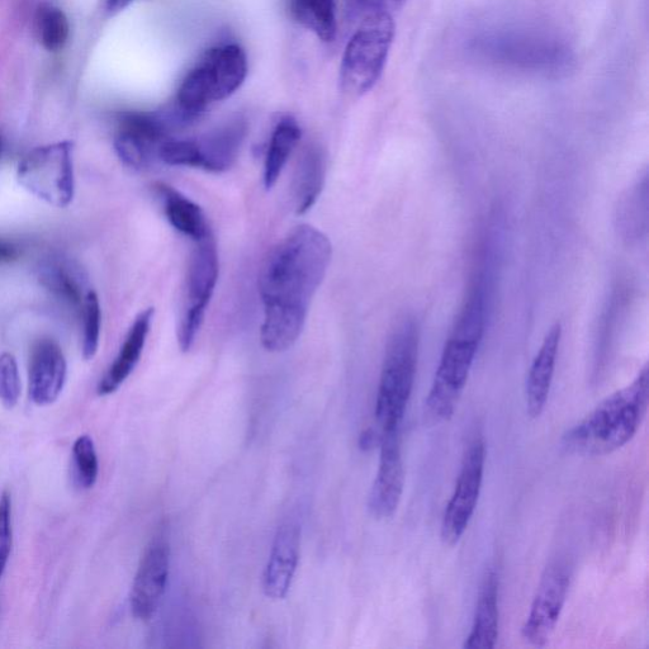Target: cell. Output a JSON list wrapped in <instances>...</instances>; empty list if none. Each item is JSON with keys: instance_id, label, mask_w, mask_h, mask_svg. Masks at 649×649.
<instances>
[{"instance_id": "6da1fadb", "label": "cell", "mask_w": 649, "mask_h": 649, "mask_svg": "<svg viewBox=\"0 0 649 649\" xmlns=\"http://www.w3.org/2000/svg\"><path fill=\"white\" fill-rule=\"evenodd\" d=\"M331 254L328 236L314 226L300 225L264 260L258 282L264 306L260 341L268 352H286L300 338Z\"/></svg>"}, {"instance_id": "7a4b0ae2", "label": "cell", "mask_w": 649, "mask_h": 649, "mask_svg": "<svg viewBox=\"0 0 649 649\" xmlns=\"http://www.w3.org/2000/svg\"><path fill=\"white\" fill-rule=\"evenodd\" d=\"M487 322L486 287L476 279L449 334L429 395L425 418L443 423L452 418L480 349Z\"/></svg>"}, {"instance_id": "3957f363", "label": "cell", "mask_w": 649, "mask_h": 649, "mask_svg": "<svg viewBox=\"0 0 649 649\" xmlns=\"http://www.w3.org/2000/svg\"><path fill=\"white\" fill-rule=\"evenodd\" d=\"M649 405V369L643 368L628 386L611 393L563 435V447L581 456H606L636 437Z\"/></svg>"}, {"instance_id": "277c9868", "label": "cell", "mask_w": 649, "mask_h": 649, "mask_svg": "<svg viewBox=\"0 0 649 649\" xmlns=\"http://www.w3.org/2000/svg\"><path fill=\"white\" fill-rule=\"evenodd\" d=\"M246 74L248 61L240 46L215 47L180 84L174 115L182 123L196 121L212 103L231 97L243 85Z\"/></svg>"}, {"instance_id": "5b68a950", "label": "cell", "mask_w": 649, "mask_h": 649, "mask_svg": "<svg viewBox=\"0 0 649 649\" xmlns=\"http://www.w3.org/2000/svg\"><path fill=\"white\" fill-rule=\"evenodd\" d=\"M419 328L405 320L388 340L376 400V420L381 433L400 430L418 368Z\"/></svg>"}, {"instance_id": "8992f818", "label": "cell", "mask_w": 649, "mask_h": 649, "mask_svg": "<svg viewBox=\"0 0 649 649\" xmlns=\"http://www.w3.org/2000/svg\"><path fill=\"white\" fill-rule=\"evenodd\" d=\"M395 36L391 14H374L360 21L348 42L340 68L341 89L362 97L380 80Z\"/></svg>"}, {"instance_id": "52a82bcc", "label": "cell", "mask_w": 649, "mask_h": 649, "mask_svg": "<svg viewBox=\"0 0 649 649\" xmlns=\"http://www.w3.org/2000/svg\"><path fill=\"white\" fill-rule=\"evenodd\" d=\"M73 149L70 141L33 149L18 167V180L28 192L49 205L68 207L75 194Z\"/></svg>"}, {"instance_id": "ba28073f", "label": "cell", "mask_w": 649, "mask_h": 649, "mask_svg": "<svg viewBox=\"0 0 649 649\" xmlns=\"http://www.w3.org/2000/svg\"><path fill=\"white\" fill-rule=\"evenodd\" d=\"M219 251L212 231L205 238L194 241L188 263L186 306L180 320L178 341L183 352L193 347L202 328L217 281H219Z\"/></svg>"}, {"instance_id": "9c48e42d", "label": "cell", "mask_w": 649, "mask_h": 649, "mask_svg": "<svg viewBox=\"0 0 649 649\" xmlns=\"http://www.w3.org/2000/svg\"><path fill=\"white\" fill-rule=\"evenodd\" d=\"M485 462V443L476 439L464 454L456 489L444 511L440 534L447 546H456L471 523L480 500Z\"/></svg>"}, {"instance_id": "30bf717a", "label": "cell", "mask_w": 649, "mask_h": 649, "mask_svg": "<svg viewBox=\"0 0 649 649\" xmlns=\"http://www.w3.org/2000/svg\"><path fill=\"white\" fill-rule=\"evenodd\" d=\"M570 585L571 570L567 563H549L540 577L528 617L521 628V637L530 646H546L552 637L565 608Z\"/></svg>"}, {"instance_id": "8fae6325", "label": "cell", "mask_w": 649, "mask_h": 649, "mask_svg": "<svg viewBox=\"0 0 649 649\" xmlns=\"http://www.w3.org/2000/svg\"><path fill=\"white\" fill-rule=\"evenodd\" d=\"M173 121L177 122L173 115L167 118L160 113H123L115 137L118 158L132 169L148 168L159 159L161 145L170 139Z\"/></svg>"}, {"instance_id": "7c38bea8", "label": "cell", "mask_w": 649, "mask_h": 649, "mask_svg": "<svg viewBox=\"0 0 649 649\" xmlns=\"http://www.w3.org/2000/svg\"><path fill=\"white\" fill-rule=\"evenodd\" d=\"M169 567V544L163 537H156L146 548L132 584L130 605L136 619H153L167 590Z\"/></svg>"}, {"instance_id": "4fadbf2b", "label": "cell", "mask_w": 649, "mask_h": 649, "mask_svg": "<svg viewBox=\"0 0 649 649\" xmlns=\"http://www.w3.org/2000/svg\"><path fill=\"white\" fill-rule=\"evenodd\" d=\"M380 444V464L369 494L368 509L376 519H390L399 509L405 486L401 429L381 433Z\"/></svg>"}, {"instance_id": "5bb4252c", "label": "cell", "mask_w": 649, "mask_h": 649, "mask_svg": "<svg viewBox=\"0 0 649 649\" xmlns=\"http://www.w3.org/2000/svg\"><path fill=\"white\" fill-rule=\"evenodd\" d=\"M477 49L499 63L528 69H560L567 61L566 52L560 47L519 37H491L481 41Z\"/></svg>"}, {"instance_id": "9a60e30c", "label": "cell", "mask_w": 649, "mask_h": 649, "mask_svg": "<svg viewBox=\"0 0 649 649\" xmlns=\"http://www.w3.org/2000/svg\"><path fill=\"white\" fill-rule=\"evenodd\" d=\"M301 529L288 521L278 528L263 575L264 594L283 600L290 592L300 560Z\"/></svg>"}, {"instance_id": "2e32d148", "label": "cell", "mask_w": 649, "mask_h": 649, "mask_svg": "<svg viewBox=\"0 0 649 649\" xmlns=\"http://www.w3.org/2000/svg\"><path fill=\"white\" fill-rule=\"evenodd\" d=\"M66 359L63 349L54 340L39 341L33 349L28 390L36 405L46 406L58 400L66 382Z\"/></svg>"}, {"instance_id": "e0dca14e", "label": "cell", "mask_w": 649, "mask_h": 649, "mask_svg": "<svg viewBox=\"0 0 649 649\" xmlns=\"http://www.w3.org/2000/svg\"><path fill=\"white\" fill-rule=\"evenodd\" d=\"M561 339L562 325L560 322H556L544 336L543 343L529 369L525 396H527V411L532 419L539 418L546 409L554 371H556Z\"/></svg>"}, {"instance_id": "ac0fdd59", "label": "cell", "mask_w": 649, "mask_h": 649, "mask_svg": "<svg viewBox=\"0 0 649 649\" xmlns=\"http://www.w3.org/2000/svg\"><path fill=\"white\" fill-rule=\"evenodd\" d=\"M154 314V309L150 307V309H146L137 315L134 324H132L129 333L126 335L125 341H123L115 362L111 364L110 369L99 382L97 390L99 396H108L115 393L131 376V373L135 371L142 352H144Z\"/></svg>"}, {"instance_id": "d6986e66", "label": "cell", "mask_w": 649, "mask_h": 649, "mask_svg": "<svg viewBox=\"0 0 649 649\" xmlns=\"http://www.w3.org/2000/svg\"><path fill=\"white\" fill-rule=\"evenodd\" d=\"M499 639V576L494 568L482 581L466 649H494Z\"/></svg>"}, {"instance_id": "ffe728a7", "label": "cell", "mask_w": 649, "mask_h": 649, "mask_svg": "<svg viewBox=\"0 0 649 649\" xmlns=\"http://www.w3.org/2000/svg\"><path fill=\"white\" fill-rule=\"evenodd\" d=\"M245 131L244 123L235 121L196 140L200 158L198 168L213 173L229 170L238 158Z\"/></svg>"}, {"instance_id": "44dd1931", "label": "cell", "mask_w": 649, "mask_h": 649, "mask_svg": "<svg viewBox=\"0 0 649 649\" xmlns=\"http://www.w3.org/2000/svg\"><path fill=\"white\" fill-rule=\"evenodd\" d=\"M326 158L320 146L311 145L303 151L293 179V200L298 215H305L319 200L324 188Z\"/></svg>"}, {"instance_id": "7402d4cb", "label": "cell", "mask_w": 649, "mask_h": 649, "mask_svg": "<svg viewBox=\"0 0 649 649\" xmlns=\"http://www.w3.org/2000/svg\"><path fill=\"white\" fill-rule=\"evenodd\" d=\"M301 127L295 118L287 116L274 127L264 160L263 182L267 191L276 186L288 159L301 139Z\"/></svg>"}, {"instance_id": "603a6c76", "label": "cell", "mask_w": 649, "mask_h": 649, "mask_svg": "<svg viewBox=\"0 0 649 649\" xmlns=\"http://www.w3.org/2000/svg\"><path fill=\"white\" fill-rule=\"evenodd\" d=\"M159 192L163 197L165 215L175 230L193 241L210 234V226L200 206L172 187L160 186Z\"/></svg>"}, {"instance_id": "cb8c5ba5", "label": "cell", "mask_w": 649, "mask_h": 649, "mask_svg": "<svg viewBox=\"0 0 649 649\" xmlns=\"http://www.w3.org/2000/svg\"><path fill=\"white\" fill-rule=\"evenodd\" d=\"M40 281L47 290L73 306H83L84 279L82 273L73 264L65 260L51 259L42 264Z\"/></svg>"}, {"instance_id": "d4e9b609", "label": "cell", "mask_w": 649, "mask_h": 649, "mask_svg": "<svg viewBox=\"0 0 649 649\" xmlns=\"http://www.w3.org/2000/svg\"><path fill=\"white\" fill-rule=\"evenodd\" d=\"M293 14L307 30L319 39L331 42L336 35L334 0H292Z\"/></svg>"}, {"instance_id": "484cf974", "label": "cell", "mask_w": 649, "mask_h": 649, "mask_svg": "<svg viewBox=\"0 0 649 649\" xmlns=\"http://www.w3.org/2000/svg\"><path fill=\"white\" fill-rule=\"evenodd\" d=\"M37 30H39L41 44L47 51L63 50L70 33L68 17L60 8L41 7L37 14Z\"/></svg>"}, {"instance_id": "4316f807", "label": "cell", "mask_w": 649, "mask_h": 649, "mask_svg": "<svg viewBox=\"0 0 649 649\" xmlns=\"http://www.w3.org/2000/svg\"><path fill=\"white\" fill-rule=\"evenodd\" d=\"M99 463L96 445L89 435H82L73 445V476L75 485L82 490L96 485Z\"/></svg>"}, {"instance_id": "83f0119b", "label": "cell", "mask_w": 649, "mask_h": 649, "mask_svg": "<svg viewBox=\"0 0 649 649\" xmlns=\"http://www.w3.org/2000/svg\"><path fill=\"white\" fill-rule=\"evenodd\" d=\"M83 357L93 359L99 348L101 339L102 311L97 293L89 291L83 302Z\"/></svg>"}, {"instance_id": "f1b7e54d", "label": "cell", "mask_w": 649, "mask_h": 649, "mask_svg": "<svg viewBox=\"0 0 649 649\" xmlns=\"http://www.w3.org/2000/svg\"><path fill=\"white\" fill-rule=\"evenodd\" d=\"M21 396V377L16 358L11 353L0 355V402L13 409Z\"/></svg>"}, {"instance_id": "f546056e", "label": "cell", "mask_w": 649, "mask_h": 649, "mask_svg": "<svg viewBox=\"0 0 649 649\" xmlns=\"http://www.w3.org/2000/svg\"><path fill=\"white\" fill-rule=\"evenodd\" d=\"M159 160L170 167L198 168V148L196 140L168 139L161 145Z\"/></svg>"}, {"instance_id": "4dcf8cb0", "label": "cell", "mask_w": 649, "mask_h": 649, "mask_svg": "<svg viewBox=\"0 0 649 649\" xmlns=\"http://www.w3.org/2000/svg\"><path fill=\"white\" fill-rule=\"evenodd\" d=\"M12 546V499L9 492H3L0 496V579L6 571Z\"/></svg>"}, {"instance_id": "1f68e13d", "label": "cell", "mask_w": 649, "mask_h": 649, "mask_svg": "<svg viewBox=\"0 0 649 649\" xmlns=\"http://www.w3.org/2000/svg\"><path fill=\"white\" fill-rule=\"evenodd\" d=\"M405 0H348L350 16L362 21L374 14H391L402 7Z\"/></svg>"}, {"instance_id": "d6a6232c", "label": "cell", "mask_w": 649, "mask_h": 649, "mask_svg": "<svg viewBox=\"0 0 649 649\" xmlns=\"http://www.w3.org/2000/svg\"><path fill=\"white\" fill-rule=\"evenodd\" d=\"M18 257H20V249L16 244L0 240V264L11 263Z\"/></svg>"}, {"instance_id": "836d02e7", "label": "cell", "mask_w": 649, "mask_h": 649, "mask_svg": "<svg viewBox=\"0 0 649 649\" xmlns=\"http://www.w3.org/2000/svg\"><path fill=\"white\" fill-rule=\"evenodd\" d=\"M131 3L132 0H106V7L108 12L117 13L129 7Z\"/></svg>"}, {"instance_id": "e575fe53", "label": "cell", "mask_w": 649, "mask_h": 649, "mask_svg": "<svg viewBox=\"0 0 649 649\" xmlns=\"http://www.w3.org/2000/svg\"><path fill=\"white\" fill-rule=\"evenodd\" d=\"M3 150H4V141L2 135H0V158H2Z\"/></svg>"}]
</instances>
